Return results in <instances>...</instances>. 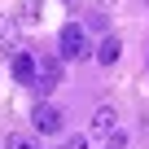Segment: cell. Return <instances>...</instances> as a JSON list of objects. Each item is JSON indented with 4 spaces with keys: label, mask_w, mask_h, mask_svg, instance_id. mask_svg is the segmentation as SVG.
<instances>
[{
    "label": "cell",
    "mask_w": 149,
    "mask_h": 149,
    "mask_svg": "<svg viewBox=\"0 0 149 149\" xmlns=\"http://www.w3.org/2000/svg\"><path fill=\"white\" fill-rule=\"evenodd\" d=\"M118 132V110L114 105H97L92 114V136H114Z\"/></svg>",
    "instance_id": "5"
},
{
    "label": "cell",
    "mask_w": 149,
    "mask_h": 149,
    "mask_svg": "<svg viewBox=\"0 0 149 149\" xmlns=\"http://www.w3.org/2000/svg\"><path fill=\"white\" fill-rule=\"evenodd\" d=\"M5 149H40V145H35V140H31V136H18V132H13V136H9V145H5Z\"/></svg>",
    "instance_id": "8"
},
{
    "label": "cell",
    "mask_w": 149,
    "mask_h": 149,
    "mask_svg": "<svg viewBox=\"0 0 149 149\" xmlns=\"http://www.w3.org/2000/svg\"><path fill=\"white\" fill-rule=\"evenodd\" d=\"M57 84H61V57H44V61H40V79H35V92H44V97H48Z\"/></svg>",
    "instance_id": "3"
},
{
    "label": "cell",
    "mask_w": 149,
    "mask_h": 149,
    "mask_svg": "<svg viewBox=\"0 0 149 149\" xmlns=\"http://www.w3.org/2000/svg\"><path fill=\"white\" fill-rule=\"evenodd\" d=\"M92 57H97L101 66H114V61L123 57V40H118V35H105V40L97 44V53H92Z\"/></svg>",
    "instance_id": "6"
},
{
    "label": "cell",
    "mask_w": 149,
    "mask_h": 149,
    "mask_svg": "<svg viewBox=\"0 0 149 149\" xmlns=\"http://www.w3.org/2000/svg\"><path fill=\"white\" fill-rule=\"evenodd\" d=\"M31 123H35V132H44V136H57V132L66 127V114H61L57 105H48V101H40V105L31 110Z\"/></svg>",
    "instance_id": "2"
},
{
    "label": "cell",
    "mask_w": 149,
    "mask_h": 149,
    "mask_svg": "<svg viewBox=\"0 0 149 149\" xmlns=\"http://www.w3.org/2000/svg\"><path fill=\"white\" fill-rule=\"evenodd\" d=\"M61 149H88V136H70V140H66Z\"/></svg>",
    "instance_id": "10"
},
{
    "label": "cell",
    "mask_w": 149,
    "mask_h": 149,
    "mask_svg": "<svg viewBox=\"0 0 149 149\" xmlns=\"http://www.w3.org/2000/svg\"><path fill=\"white\" fill-rule=\"evenodd\" d=\"M13 79L26 84V88H35V79H40V61H35L31 53H13Z\"/></svg>",
    "instance_id": "4"
},
{
    "label": "cell",
    "mask_w": 149,
    "mask_h": 149,
    "mask_svg": "<svg viewBox=\"0 0 149 149\" xmlns=\"http://www.w3.org/2000/svg\"><path fill=\"white\" fill-rule=\"evenodd\" d=\"M97 48H92V40H88V31L79 26V22H66L61 26V35H57V57L61 61H84V57H92Z\"/></svg>",
    "instance_id": "1"
},
{
    "label": "cell",
    "mask_w": 149,
    "mask_h": 149,
    "mask_svg": "<svg viewBox=\"0 0 149 149\" xmlns=\"http://www.w3.org/2000/svg\"><path fill=\"white\" fill-rule=\"evenodd\" d=\"M40 9H44V0H22V5H18V22L22 26H35L40 22Z\"/></svg>",
    "instance_id": "7"
},
{
    "label": "cell",
    "mask_w": 149,
    "mask_h": 149,
    "mask_svg": "<svg viewBox=\"0 0 149 149\" xmlns=\"http://www.w3.org/2000/svg\"><path fill=\"white\" fill-rule=\"evenodd\" d=\"M101 5H114V0H101Z\"/></svg>",
    "instance_id": "11"
},
{
    "label": "cell",
    "mask_w": 149,
    "mask_h": 149,
    "mask_svg": "<svg viewBox=\"0 0 149 149\" xmlns=\"http://www.w3.org/2000/svg\"><path fill=\"white\" fill-rule=\"evenodd\" d=\"M105 149H127V132H114V136H105Z\"/></svg>",
    "instance_id": "9"
}]
</instances>
